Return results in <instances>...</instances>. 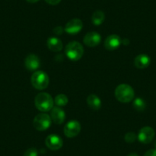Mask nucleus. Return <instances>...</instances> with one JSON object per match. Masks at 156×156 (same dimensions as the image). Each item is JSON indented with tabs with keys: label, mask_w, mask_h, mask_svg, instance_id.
Here are the masks:
<instances>
[{
	"label": "nucleus",
	"mask_w": 156,
	"mask_h": 156,
	"mask_svg": "<svg viewBox=\"0 0 156 156\" xmlns=\"http://www.w3.org/2000/svg\"><path fill=\"white\" fill-rule=\"evenodd\" d=\"M83 27V22L79 19H73L69 21L65 25L64 31L67 33L73 35L80 32Z\"/></svg>",
	"instance_id": "6e6552de"
},
{
	"label": "nucleus",
	"mask_w": 156,
	"mask_h": 156,
	"mask_svg": "<svg viewBox=\"0 0 156 156\" xmlns=\"http://www.w3.org/2000/svg\"><path fill=\"white\" fill-rule=\"evenodd\" d=\"M122 44V39L118 34H110L106 38L104 46L109 51H114L119 48Z\"/></svg>",
	"instance_id": "9d476101"
},
{
	"label": "nucleus",
	"mask_w": 156,
	"mask_h": 156,
	"mask_svg": "<svg viewBox=\"0 0 156 156\" xmlns=\"http://www.w3.org/2000/svg\"><path fill=\"white\" fill-rule=\"evenodd\" d=\"M27 2H30V3H35V2H38L39 0H26Z\"/></svg>",
	"instance_id": "393cba45"
},
{
	"label": "nucleus",
	"mask_w": 156,
	"mask_h": 156,
	"mask_svg": "<svg viewBox=\"0 0 156 156\" xmlns=\"http://www.w3.org/2000/svg\"><path fill=\"white\" fill-rule=\"evenodd\" d=\"M51 119L52 122H55V124H62L64 122L66 118L65 112L63 109H61L59 106H54L51 109V114H50Z\"/></svg>",
	"instance_id": "f8f14e48"
},
{
	"label": "nucleus",
	"mask_w": 156,
	"mask_h": 156,
	"mask_svg": "<svg viewBox=\"0 0 156 156\" xmlns=\"http://www.w3.org/2000/svg\"><path fill=\"white\" fill-rule=\"evenodd\" d=\"M105 20V14L101 10H97L94 12L91 17V21H92L93 24L96 26H99V25H102Z\"/></svg>",
	"instance_id": "f3484780"
},
{
	"label": "nucleus",
	"mask_w": 156,
	"mask_h": 156,
	"mask_svg": "<svg viewBox=\"0 0 156 156\" xmlns=\"http://www.w3.org/2000/svg\"><path fill=\"white\" fill-rule=\"evenodd\" d=\"M68 103V98H67V96L65 94H58L55 97V103L57 105V106H64L67 104Z\"/></svg>",
	"instance_id": "a211bd4d"
},
{
	"label": "nucleus",
	"mask_w": 156,
	"mask_h": 156,
	"mask_svg": "<svg viewBox=\"0 0 156 156\" xmlns=\"http://www.w3.org/2000/svg\"><path fill=\"white\" fill-rule=\"evenodd\" d=\"M133 106L136 110L143 111L146 107V103H145V101L143 99L138 97V98L135 99L134 101H133Z\"/></svg>",
	"instance_id": "6ab92c4d"
},
{
	"label": "nucleus",
	"mask_w": 156,
	"mask_h": 156,
	"mask_svg": "<svg viewBox=\"0 0 156 156\" xmlns=\"http://www.w3.org/2000/svg\"><path fill=\"white\" fill-rule=\"evenodd\" d=\"M87 103L89 107L94 110H99L102 106L101 100L96 94H90L88 96L87 99Z\"/></svg>",
	"instance_id": "dca6fc26"
},
{
	"label": "nucleus",
	"mask_w": 156,
	"mask_h": 156,
	"mask_svg": "<svg viewBox=\"0 0 156 156\" xmlns=\"http://www.w3.org/2000/svg\"><path fill=\"white\" fill-rule=\"evenodd\" d=\"M47 46L51 51L58 52L62 50L63 43L58 37H51L47 40Z\"/></svg>",
	"instance_id": "2eb2a0df"
},
{
	"label": "nucleus",
	"mask_w": 156,
	"mask_h": 156,
	"mask_svg": "<svg viewBox=\"0 0 156 156\" xmlns=\"http://www.w3.org/2000/svg\"><path fill=\"white\" fill-rule=\"evenodd\" d=\"M61 0H45V2L47 3H48L49 5H58V3H60Z\"/></svg>",
	"instance_id": "b1692460"
},
{
	"label": "nucleus",
	"mask_w": 156,
	"mask_h": 156,
	"mask_svg": "<svg viewBox=\"0 0 156 156\" xmlns=\"http://www.w3.org/2000/svg\"><path fill=\"white\" fill-rule=\"evenodd\" d=\"M100 42H101V36L98 32H96V31L88 32L83 37V43L87 47L94 48L99 45Z\"/></svg>",
	"instance_id": "9b49d317"
},
{
	"label": "nucleus",
	"mask_w": 156,
	"mask_h": 156,
	"mask_svg": "<svg viewBox=\"0 0 156 156\" xmlns=\"http://www.w3.org/2000/svg\"><path fill=\"white\" fill-rule=\"evenodd\" d=\"M32 86L38 90L46 89L49 84V76L47 73L42 70H36L33 73L31 77Z\"/></svg>",
	"instance_id": "20e7f679"
},
{
	"label": "nucleus",
	"mask_w": 156,
	"mask_h": 156,
	"mask_svg": "<svg viewBox=\"0 0 156 156\" xmlns=\"http://www.w3.org/2000/svg\"><path fill=\"white\" fill-rule=\"evenodd\" d=\"M154 130L150 126H144L139 130L137 139L142 144H148L154 139Z\"/></svg>",
	"instance_id": "0eeeda50"
},
{
	"label": "nucleus",
	"mask_w": 156,
	"mask_h": 156,
	"mask_svg": "<svg viewBox=\"0 0 156 156\" xmlns=\"http://www.w3.org/2000/svg\"><path fill=\"white\" fill-rule=\"evenodd\" d=\"M64 29L61 26H58L54 28L53 31L56 35H61L63 34V32H64Z\"/></svg>",
	"instance_id": "4be33fe9"
},
{
	"label": "nucleus",
	"mask_w": 156,
	"mask_h": 156,
	"mask_svg": "<svg viewBox=\"0 0 156 156\" xmlns=\"http://www.w3.org/2000/svg\"><path fill=\"white\" fill-rule=\"evenodd\" d=\"M115 97L117 100L121 103H130L134 99V90L130 85L126 84V83H122L115 88Z\"/></svg>",
	"instance_id": "f257e3e1"
},
{
	"label": "nucleus",
	"mask_w": 156,
	"mask_h": 156,
	"mask_svg": "<svg viewBox=\"0 0 156 156\" xmlns=\"http://www.w3.org/2000/svg\"><path fill=\"white\" fill-rule=\"evenodd\" d=\"M65 55L68 59L73 61H77L83 57L84 49L83 45L78 41H70L65 48Z\"/></svg>",
	"instance_id": "7ed1b4c3"
},
{
	"label": "nucleus",
	"mask_w": 156,
	"mask_h": 156,
	"mask_svg": "<svg viewBox=\"0 0 156 156\" xmlns=\"http://www.w3.org/2000/svg\"><path fill=\"white\" fill-rule=\"evenodd\" d=\"M25 67L29 71H36L40 67L41 61L38 57L34 54H30L25 60Z\"/></svg>",
	"instance_id": "ddd939ff"
},
{
	"label": "nucleus",
	"mask_w": 156,
	"mask_h": 156,
	"mask_svg": "<svg viewBox=\"0 0 156 156\" xmlns=\"http://www.w3.org/2000/svg\"><path fill=\"white\" fill-rule=\"evenodd\" d=\"M154 146H155V148H156V141H155V142H154Z\"/></svg>",
	"instance_id": "bb28decb"
},
{
	"label": "nucleus",
	"mask_w": 156,
	"mask_h": 156,
	"mask_svg": "<svg viewBox=\"0 0 156 156\" xmlns=\"http://www.w3.org/2000/svg\"><path fill=\"white\" fill-rule=\"evenodd\" d=\"M151 63V58L148 55L145 54H141L136 57L134 61V64L137 68L145 69L149 66Z\"/></svg>",
	"instance_id": "4468645a"
},
{
	"label": "nucleus",
	"mask_w": 156,
	"mask_h": 156,
	"mask_svg": "<svg viewBox=\"0 0 156 156\" xmlns=\"http://www.w3.org/2000/svg\"><path fill=\"white\" fill-rule=\"evenodd\" d=\"M52 120L50 115L46 113H39L34 118L33 126L38 131H44L50 128Z\"/></svg>",
	"instance_id": "39448f33"
},
{
	"label": "nucleus",
	"mask_w": 156,
	"mask_h": 156,
	"mask_svg": "<svg viewBox=\"0 0 156 156\" xmlns=\"http://www.w3.org/2000/svg\"><path fill=\"white\" fill-rule=\"evenodd\" d=\"M124 139H125L126 142H128V143H133L137 139V136L133 132H129V133H127L125 135Z\"/></svg>",
	"instance_id": "aec40b11"
},
{
	"label": "nucleus",
	"mask_w": 156,
	"mask_h": 156,
	"mask_svg": "<svg viewBox=\"0 0 156 156\" xmlns=\"http://www.w3.org/2000/svg\"><path fill=\"white\" fill-rule=\"evenodd\" d=\"M45 145L49 149L52 151H57L63 146V140L61 137L58 135L51 134L46 138Z\"/></svg>",
	"instance_id": "1a4fd4ad"
},
{
	"label": "nucleus",
	"mask_w": 156,
	"mask_h": 156,
	"mask_svg": "<svg viewBox=\"0 0 156 156\" xmlns=\"http://www.w3.org/2000/svg\"><path fill=\"white\" fill-rule=\"evenodd\" d=\"M81 126L76 120H70L65 125L64 128V133L67 138H73L80 133Z\"/></svg>",
	"instance_id": "423d86ee"
},
{
	"label": "nucleus",
	"mask_w": 156,
	"mask_h": 156,
	"mask_svg": "<svg viewBox=\"0 0 156 156\" xmlns=\"http://www.w3.org/2000/svg\"><path fill=\"white\" fill-rule=\"evenodd\" d=\"M144 156H156V148L147 151L144 154Z\"/></svg>",
	"instance_id": "5701e85b"
},
{
	"label": "nucleus",
	"mask_w": 156,
	"mask_h": 156,
	"mask_svg": "<svg viewBox=\"0 0 156 156\" xmlns=\"http://www.w3.org/2000/svg\"><path fill=\"white\" fill-rule=\"evenodd\" d=\"M34 106L41 112H48L54 107V100L49 94L41 92L34 98Z\"/></svg>",
	"instance_id": "f03ea898"
},
{
	"label": "nucleus",
	"mask_w": 156,
	"mask_h": 156,
	"mask_svg": "<svg viewBox=\"0 0 156 156\" xmlns=\"http://www.w3.org/2000/svg\"><path fill=\"white\" fill-rule=\"evenodd\" d=\"M127 156H139V154H138L137 153L133 152V153H130V154H129Z\"/></svg>",
	"instance_id": "a878e982"
},
{
	"label": "nucleus",
	"mask_w": 156,
	"mask_h": 156,
	"mask_svg": "<svg viewBox=\"0 0 156 156\" xmlns=\"http://www.w3.org/2000/svg\"><path fill=\"white\" fill-rule=\"evenodd\" d=\"M37 154H38V152L36 148H30L25 151L23 156H37Z\"/></svg>",
	"instance_id": "412c9836"
}]
</instances>
